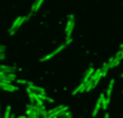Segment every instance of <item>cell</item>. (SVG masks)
<instances>
[{"label":"cell","mask_w":123,"mask_h":118,"mask_svg":"<svg viewBox=\"0 0 123 118\" xmlns=\"http://www.w3.org/2000/svg\"><path fill=\"white\" fill-rule=\"evenodd\" d=\"M30 16H31V13L30 15H27V16H18L16 18V19L13 21V24L11 25V28H9V35H13L15 33H16V30L19 28V27L27 21V19H30Z\"/></svg>","instance_id":"1"},{"label":"cell","mask_w":123,"mask_h":118,"mask_svg":"<svg viewBox=\"0 0 123 118\" xmlns=\"http://www.w3.org/2000/svg\"><path fill=\"white\" fill-rule=\"evenodd\" d=\"M74 25H76V22H74V15H68V21H67V25H65V39H71Z\"/></svg>","instance_id":"2"},{"label":"cell","mask_w":123,"mask_h":118,"mask_svg":"<svg viewBox=\"0 0 123 118\" xmlns=\"http://www.w3.org/2000/svg\"><path fill=\"white\" fill-rule=\"evenodd\" d=\"M65 111H68V106H65V105H59V106H55L54 109L48 111V117H56V118H59Z\"/></svg>","instance_id":"3"},{"label":"cell","mask_w":123,"mask_h":118,"mask_svg":"<svg viewBox=\"0 0 123 118\" xmlns=\"http://www.w3.org/2000/svg\"><path fill=\"white\" fill-rule=\"evenodd\" d=\"M67 46H68V43H67V41H65V43H62V44H61V46H58V47H56V49H55L54 52H50V53H48L46 56H43V58L40 59V62H46V61L52 59V58H54V56H56V55H58L59 52H62V50H64V49H65Z\"/></svg>","instance_id":"4"},{"label":"cell","mask_w":123,"mask_h":118,"mask_svg":"<svg viewBox=\"0 0 123 118\" xmlns=\"http://www.w3.org/2000/svg\"><path fill=\"white\" fill-rule=\"evenodd\" d=\"M0 89L5 90V92H11V93H13V92H16V90H18V87H16V86H13L12 83H9V81H5V80H0Z\"/></svg>","instance_id":"5"},{"label":"cell","mask_w":123,"mask_h":118,"mask_svg":"<svg viewBox=\"0 0 123 118\" xmlns=\"http://www.w3.org/2000/svg\"><path fill=\"white\" fill-rule=\"evenodd\" d=\"M104 97H105V93L99 95L98 101H96V103H95V108H93V111H92V117H96V115H98V112H99V109H102V102H104Z\"/></svg>","instance_id":"6"},{"label":"cell","mask_w":123,"mask_h":118,"mask_svg":"<svg viewBox=\"0 0 123 118\" xmlns=\"http://www.w3.org/2000/svg\"><path fill=\"white\" fill-rule=\"evenodd\" d=\"M27 89H30L31 92H33V93H36L37 96H40V95H46V90H45V89H43V87H40V86L33 84V83H31V84H30Z\"/></svg>","instance_id":"7"},{"label":"cell","mask_w":123,"mask_h":118,"mask_svg":"<svg viewBox=\"0 0 123 118\" xmlns=\"http://www.w3.org/2000/svg\"><path fill=\"white\" fill-rule=\"evenodd\" d=\"M0 80H5V81H9V83H15L16 75L15 74H7V72L0 71Z\"/></svg>","instance_id":"8"},{"label":"cell","mask_w":123,"mask_h":118,"mask_svg":"<svg viewBox=\"0 0 123 118\" xmlns=\"http://www.w3.org/2000/svg\"><path fill=\"white\" fill-rule=\"evenodd\" d=\"M93 71H95V68L93 67H89L86 71H85V75H83V78H82V81L80 83H83V84H86L87 81L91 80V77H92V74H93Z\"/></svg>","instance_id":"9"},{"label":"cell","mask_w":123,"mask_h":118,"mask_svg":"<svg viewBox=\"0 0 123 118\" xmlns=\"http://www.w3.org/2000/svg\"><path fill=\"white\" fill-rule=\"evenodd\" d=\"M114 81L113 78L108 81V87H107V92H105V97H108V99H111V93H113V89H114Z\"/></svg>","instance_id":"10"},{"label":"cell","mask_w":123,"mask_h":118,"mask_svg":"<svg viewBox=\"0 0 123 118\" xmlns=\"http://www.w3.org/2000/svg\"><path fill=\"white\" fill-rule=\"evenodd\" d=\"M107 63H108V67H110V69H111V68H116L119 63H120V61H119L116 56H113V58H110V59H108V62H107Z\"/></svg>","instance_id":"11"},{"label":"cell","mask_w":123,"mask_h":118,"mask_svg":"<svg viewBox=\"0 0 123 118\" xmlns=\"http://www.w3.org/2000/svg\"><path fill=\"white\" fill-rule=\"evenodd\" d=\"M43 2H45V0H36V2H34V5H33V7H31V15L33 13H36L39 9H40V6L43 5Z\"/></svg>","instance_id":"12"},{"label":"cell","mask_w":123,"mask_h":118,"mask_svg":"<svg viewBox=\"0 0 123 118\" xmlns=\"http://www.w3.org/2000/svg\"><path fill=\"white\" fill-rule=\"evenodd\" d=\"M85 89H86V84L80 83V84H79V87H77V89H74V90H73V96H76V95H80V93H83V92H85Z\"/></svg>","instance_id":"13"},{"label":"cell","mask_w":123,"mask_h":118,"mask_svg":"<svg viewBox=\"0 0 123 118\" xmlns=\"http://www.w3.org/2000/svg\"><path fill=\"white\" fill-rule=\"evenodd\" d=\"M12 117V108L11 106H6V109H5V114L2 118H11Z\"/></svg>","instance_id":"14"},{"label":"cell","mask_w":123,"mask_h":118,"mask_svg":"<svg viewBox=\"0 0 123 118\" xmlns=\"http://www.w3.org/2000/svg\"><path fill=\"white\" fill-rule=\"evenodd\" d=\"M101 71H102V75H104V77L108 74V71H110V67H108V63H107V62H105L104 65L101 67Z\"/></svg>","instance_id":"15"},{"label":"cell","mask_w":123,"mask_h":118,"mask_svg":"<svg viewBox=\"0 0 123 118\" xmlns=\"http://www.w3.org/2000/svg\"><path fill=\"white\" fill-rule=\"evenodd\" d=\"M15 83H18V84H22V86H30L31 84V81H27V80H19V78H16L15 80Z\"/></svg>","instance_id":"16"},{"label":"cell","mask_w":123,"mask_h":118,"mask_svg":"<svg viewBox=\"0 0 123 118\" xmlns=\"http://www.w3.org/2000/svg\"><path fill=\"white\" fill-rule=\"evenodd\" d=\"M3 59H6V53L5 52H0V62H2Z\"/></svg>","instance_id":"17"},{"label":"cell","mask_w":123,"mask_h":118,"mask_svg":"<svg viewBox=\"0 0 123 118\" xmlns=\"http://www.w3.org/2000/svg\"><path fill=\"white\" fill-rule=\"evenodd\" d=\"M5 50H6V47H5V46H0V52H5Z\"/></svg>","instance_id":"18"},{"label":"cell","mask_w":123,"mask_h":118,"mask_svg":"<svg viewBox=\"0 0 123 118\" xmlns=\"http://www.w3.org/2000/svg\"><path fill=\"white\" fill-rule=\"evenodd\" d=\"M104 118H110V115H108V114H105V117H104Z\"/></svg>","instance_id":"19"},{"label":"cell","mask_w":123,"mask_h":118,"mask_svg":"<svg viewBox=\"0 0 123 118\" xmlns=\"http://www.w3.org/2000/svg\"><path fill=\"white\" fill-rule=\"evenodd\" d=\"M120 77H122V78H123V71H122V74H120Z\"/></svg>","instance_id":"20"},{"label":"cell","mask_w":123,"mask_h":118,"mask_svg":"<svg viewBox=\"0 0 123 118\" xmlns=\"http://www.w3.org/2000/svg\"><path fill=\"white\" fill-rule=\"evenodd\" d=\"M120 49H123V43H122V46H120Z\"/></svg>","instance_id":"21"},{"label":"cell","mask_w":123,"mask_h":118,"mask_svg":"<svg viewBox=\"0 0 123 118\" xmlns=\"http://www.w3.org/2000/svg\"><path fill=\"white\" fill-rule=\"evenodd\" d=\"M59 118H62V117H59Z\"/></svg>","instance_id":"22"},{"label":"cell","mask_w":123,"mask_h":118,"mask_svg":"<svg viewBox=\"0 0 123 118\" xmlns=\"http://www.w3.org/2000/svg\"><path fill=\"white\" fill-rule=\"evenodd\" d=\"M0 118H2V117H0Z\"/></svg>","instance_id":"23"}]
</instances>
